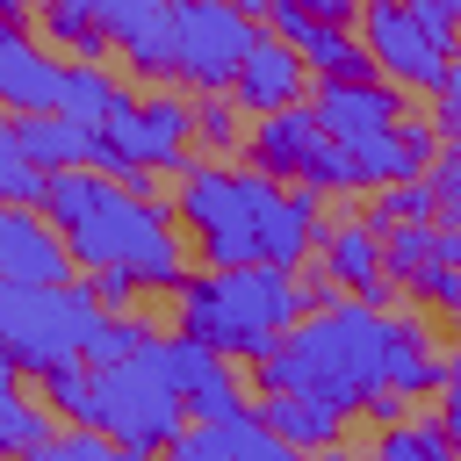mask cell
I'll use <instances>...</instances> for the list:
<instances>
[{
    "mask_svg": "<svg viewBox=\"0 0 461 461\" xmlns=\"http://www.w3.org/2000/svg\"><path fill=\"white\" fill-rule=\"evenodd\" d=\"M43 216L65 230L79 274L130 267L144 288L180 295V281H187V252H180V238H173V223H180L173 202H144V194H130L122 180H108V173H94V166H72V173L50 180Z\"/></svg>",
    "mask_w": 461,
    "mask_h": 461,
    "instance_id": "1",
    "label": "cell"
},
{
    "mask_svg": "<svg viewBox=\"0 0 461 461\" xmlns=\"http://www.w3.org/2000/svg\"><path fill=\"white\" fill-rule=\"evenodd\" d=\"M259 396L274 389H310L339 411H360L375 389H389V310L346 295L331 310H310L295 331H281L252 360Z\"/></svg>",
    "mask_w": 461,
    "mask_h": 461,
    "instance_id": "2",
    "label": "cell"
},
{
    "mask_svg": "<svg viewBox=\"0 0 461 461\" xmlns=\"http://www.w3.org/2000/svg\"><path fill=\"white\" fill-rule=\"evenodd\" d=\"M180 331H194L202 346L230 353V360H259L281 331H295L310 317V288L295 267H209L194 281H180L173 295Z\"/></svg>",
    "mask_w": 461,
    "mask_h": 461,
    "instance_id": "3",
    "label": "cell"
},
{
    "mask_svg": "<svg viewBox=\"0 0 461 461\" xmlns=\"http://www.w3.org/2000/svg\"><path fill=\"white\" fill-rule=\"evenodd\" d=\"M281 194H288V180H274L259 166L238 173L230 158H194L173 187V216H180V230H194V252L209 267H259Z\"/></svg>",
    "mask_w": 461,
    "mask_h": 461,
    "instance_id": "4",
    "label": "cell"
},
{
    "mask_svg": "<svg viewBox=\"0 0 461 461\" xmlns=\"http://www.w3.org/2000/svg\"><path fill=\"white\" fill-rule=\"evenodd\" d=\"M101 317H108V303L94 295V281H65V288L0 281V360H7V375H43V367H65V360H86Z\"/></svg>",
    "mask_w": 461,
    "mask_h": 461,
    "instance_id": "5",
    "label": "cell"
},
{
    "mask_svg": "<svg viewBox=\"0 0 461 461\" xmlns=\"http://www.w3.org/2000/svg\"><path fill=\"white\" fill-rule=\"evenodd\" d=\"M86 425L122 439V447H144V454H166L180 432H187V396L180 382L166 375L158 360V339L130 360H108L94 367V403H86Z\"/></svg>",
    "mask_w": 461,
    "mask_h": 461,
    "instance_id": "6",
    "label": "cell"
},
{
    "mask_svg": "<svg viewBox=\"0 0 461 461\" xmlns=\"http://www.w3.org/2000/svg\"><path fill=\"white\" fill-rule=\"evenodd\" d=\"M267 22L230 0H173V79L187 94H230Z\"/></svg>",
    "mask_w": 461,
    "mask_h": 461,
    "instance_id": "7",
    "label": "cell"
},
{
    "mask_svg": "<svg viewBox=\"0 0 461 461\" xmlns=\"http://www.w3.org/2000/svg\"><path fill=\"white\" fill-rule=\"evenodd\" d=\"M360 36H367L382 79H396L403 94H439L447 72H454V58H461V50H447V43L418 22L411 0H367V7H360Z\"/></svg>",
    "mask_w": 461,
    "mask_h": 461,
    "instance_id": "8",
    "label": "cell"
},
{
    "mask_svg": "<svg viewBox=\"0 0 461 461\" xmlns=\"http://www.w3.org/2000/svg\"><path fill=\"white\" fill-rule=\"evenodd\" d=\"M158 461H310V454L288 447V439L259 418V403H252V411H238V418H194Z\"/></svg>",
    "mask_w": 461,
    "mask_h": 461,
    "instance_id": "9",
    "label": "cell"
},
{
    "mask_svg": "<svg viewBox=\"0 0 461 461\" xmlns=\"http://www.w3.org/2000/svg\"><path fill=\"white\" fill-rule=\"evenodd\" d=\"M79 274L72 245L58 238V223L43 209H0V281H29V288H65Z\"/></svg>",
    "mask_w": 461,
    "mask_h": 461,
    "instance_id": "10",
    "label": "cell"
},
{
    "mask_svg": "<svg viewBox=\"0 0 461 461\" xmlns=\"http://www.w3.org/2000/svg\"><path fill=\"white\" fill-rule=\"evenodd\" d=\"M317 267H324L346 295H360V303H375V310H389V295H396L389 259H382V223H367V216H339V223H324V238H317Z\"/></svg>",
    "mask_w": 461,
    "mask_h": 461,
    "instance_id": "11",
    "label": "cell"
},
{
    "mask_svg": "<svg viewBox=\"0 0 461 461\" xmlns=\"http://www.w3.org/2000/svg\"><path fill=\"white\" fill-rule=\"evenodd\" d=\"M238 108L245 115H281V108H295L303 94H317V72H310V58L288 43V36H274V29H259V43H252V58L238 65Z\"/></svg>",
    "mask_w": 461,
    "mask_h": 461,
    "instance_id": "12",
    "label": "cell"
},
{
    "mask_svg": "<svg viewBox=\"0 0 461 461\" xmlns=\"http://www.w3.org/2000/svg\"><path fill=\"white\" fill-rule=\"evenodd\" d=\"M310 108L324 115V130H331L339 144H360V137H389V130L411 115L396 79H317Z\"/></svg>",
    "mask_w": 461,
    "mask_h": 461,
    "instance_id": "13",
    "label": "cell"
},
{
    "mask_svg": "<svg viewBox=\"0 0 461 461\" xmlns=\"http://www.w3.org/2000/svg\"><path fill=\"white\" fill-rule=\"evenodd\" d=\"M324 144H331L324 115H317L310 101H295V108H281V115H259V122H252V144H245V158H252L259 173H274V180L303 187V180L317 173Z\"/></svg>",
    "mask_w": 461,
    "mask_h": 461,
    "instance_id": "14",
    "label": "cell"
},
{
    "mask_svg": "<svg viewBox=\"0 0 461 461\" xmlns=\"http://www.w3.org/2000/svg\"><path fill=\"white\" fill-rule=\"evenodd\" d=\"M58 94H65V65L43 50L36 29L7 22L0 29V101H7V115H50Z\"/></svg>",
    "mask_w": 461,
    "mask_h": 461,
    "instance_id": "15",
    "label": "cell"
},
{
    "mask_svg": "<svg viewBox=\"0 0 461 461\" xmlns=\"http://www.w3.org/2000/svg\"><path fill=\"white\" fill-rule=\"evenodd\" d=\"M439 382H447V353H439L432 324L418 310H389V389H403L418 403V396H439Z\"/></svg>",
    "mask_w": 461,
    "mask_h": 461,
    "instance_id": "16",
    "label": "cell"
},
{
    "mask_svg": "<svg viewBox=\"0 0 461 461\" xmlns=\"http://www.w3.org/2000/svg\"><path fill=\"white\" fill-rule=\"evenodd\" d=\"M0 137H14L29 158H43L50 173H72V166H94V122L50 108V115H7Z\"/></svg>",
    "mask_w": 461,
    "mask_h": 461,
    "instance_id": "17",
    "label": "cell"
},
{
    "mask_svg": "<svg viewBox=\"0 0 461 461\" xmlns=\"http://www.w3.org/2000/svg\"><path fill=\"white\" fill-rule=\"evenodd\" d=\"M259 418H267L288 447L324 454V447H339V432H346L353 411H339V403H324V396H310V389H274V396H259Z\"/></svg>",
    "mask_w": 461,
    "mask_h": 461,
    "instance_id": "18",
    "label": "cell"
},
{
    "mask_svg": "<svg viewBox=\"0 0 461 461\" xmlns=\"http://www.w3.org/2000/svg\"><path fill=\"white\" fill-rule=\"evenodd\" d=\"M137 101H144V94H130L108 65H94V58H72V65H65V94H58V108H65V115H79V122L108 130V122H130V115H137Z\"/></svg>",
    "mask_w": 461,
    "mask_h": 461,
    "instance_id": "19",
    "label": "cell"
},
{
    "mask_svg": "<svg viewBox=\"0 0 461 461\" xmlns=\"http://www.w3.org/2000/svg\"><path fill=\"white\" fill-rule=\"evenodd\" d=\"M22 382H29V375H7V389H0V454H14V461L58 439L50 403H43V396H29Z\"/></svg>",
    "mask_w": 461,
    "mask_h": 461,
    "instance_id": "20",
    "label": "cell"
},
{
    "mask_svg": "<svg viewBox=\"0 0 461 461\" xmlns=\"http://www.w3.org/2000/svg\"><path fill=\"white\" fill-rule=\"evenodd\" d=\"M36 22H43V36H50L58 50H72V58H94V65H101V58L115 50L108 22L94 14V0H43V14H36Z\"/></svg>",
    "mask_w": 461,
    "mask_h": 461,
    "instance_id": "21",
    "label": "cell"
},
{
    "mask_svg": "<svg viewBox=\"0 0 461 461\" xmlns=\"http://www.w3.org/2000/svg\"><path fill=\"white\" fill-rule=\"evenodd\" d=\"M382 259H389V281L411 295L432 267H447L439 259V223H389L382 230Z\"/></svg>",
    "mask_w": 461,
    "mask_h": 461,
    "instance_id": "22",
    "label": "cell"
},
{
    "mask_svg": "<svg viewBox=\"0 0 461 461\" xmlns=\"http://www.w3.org/2000/svg\"><path fill=\"white\" fill-rule=\"evenodd\" d=\"M194 144H202V158H238L252 144L238 94H194Z\"/></svg>",
    "mask_w": 461,
    "mask_h": 461,
    "instance_id": "23",
    "label": "cell"
},
{
    "mask_svg": "<svg viewBox=\"0 0 461 461\" xmlns=\"http://www.w3.org/2000/svg\"><path fill=\"white\" fill-rule=\"evenodd\" d=\"M367 223H439V187H432V173H411V180H389V187H375L367 194Z\"/></svg>",
    "mask_w": 461,
    "mask_h": 461,
    "instance_id": "24",
    "label": "cell"
},
{
    "mask_svg": "<svg viewBox=\"0 0 461 461\" xmlns=\"http://www.w3.org/2000/svg\"><path fill=\"white\" fill-rule=\"evenodd\" d=\"M50 166L43 158H29L14 137H0V209H43L50 202Z\"/></svg>",
    "mask_w": 461,
    "mask_h": 461,
    "instance_id": "25",
    "label": "cell"
},
{
    "mask_svg": "<svg viewBox=\"0 0 461 461\" xmlns=\"http://www.w3.org/2000/svg\"><path fill=\"white\" fill-rule=\"evenodd\" d=\"M115 50L130 58V72H137V79H151V86H180V79H173V7H166L158 22H144L137 36H122Z\"/></svg>",
    "mask_w": 461,
    "mask_h": 461,
    "instance_id": "26",
    "label": "cell"
},
{
    "mask_svg": "<svg viewBox=\"0 0 461 461\" xmlns=\"http://www.w3.org/2000/svg\"><path fill=\"white\" fill-rule=\"evenodd\" d=\"M158 331L137 317V310H108L101 317V331H94V346H86V367H108V360H130V353H144Z\"/></svg>",
    "mask_w": 461,
    "mask_h": 461,
    "instance_id": "27",
    "label": "cell"
},
{
    "mask_svg": "<svg viewBox=\"0 0 461 461\" xmlns=\"http://www.w3.org/2000/svg\"><path fill=\"white\" fill-rule=\"evenodd\" d=\"M36 396H43V403H58L72 425H86V403H94V367H86V360L43 367V375H36Z\"/></svg>",
    "mask_w": 461,
    "mask_h": 461,
    "instance_id": "28",
    "label": "cell"
},
{
    "mask_svg": "<svg viewBox=\"0 0 461 461\" xmlns=\"http://www.w3.org/2000/svg\"><path fill=\"white\" fill-rule=\"evenodd\" d=\"M439 151H447V137H439L432 115H403V122H396V158H403V173H432Z\"/></svg>",
    "mask_w": 461,
    "mask_h": 461,
    "instance_id": "29",
    "label": "cell"
},
{
    "mask_svg": "<svg viewBox=\"0 0 461 461\" xmlns=\"http://www.w3.org/2000/svg\"><path fill=\"white\" fill-rule=\"evenodd\" d=\"M367 461H439V454H432L425 425H418V418H403V425H382V432H375Z\"/></svg>",
    "mask_w": 461,
    "mask_h": 461,
    "instance_id": "30",
    "label": "cell"
},
{
    "mask_svg": "<svg viewBox=\"0 0 461 461\" xmlns=\"http://www.w3.org/2000/svg\"><path fill=\"white\" fill-rule=\"evenodd\" d=\"M166 7H173V0H94V14L108 22V36H115V43H122V36H137L144 22H158Z\"/></svg>",
    "mask_w": 461,
    "mask_h": 461,
    "instance_id": "31",
    "label": "cell"
},
{
    "mask_svg": "<svg viewBox=\"0 0 461 461\" xmlns=\"http://www.w3.org/2000/svg\"><path fill=\"white\" fill-rule=\"evenodd\" d=\"M65 439H72V454H79V461H158V454L122 447V439H108V432H94V425H65Z\"/></svg>",
    "mask_w": 461,
    "mask_h": 461,
    "instance_id": "32",
    "label": "cell"
},
{
    "mask_svg": "<svg viewBox=\"0 0 461 461\" xmlns=\"http://www.w3.org/2000/svg\"><path fill=\"white\" fill-rule=\"evenodd\" d=\"M432 187H439V223H461V144L432 158Z\"/></svg>",
    "mask_w": 461,
    "mask_h": 461,
    "instance_id": "33",
    "label": "cell"
},
{
    "mask_svg": "<svg viewBox=\"0 0 461 461\" xmlns=\"http://www.w3.org/2000/svg\"><path fill=\"white\" fill-rule=\"evenodd\" d=\"M411 295H418V303H432V310H447V317H454V310H461V267H432V274H425V281H418V288H411Z\"/></svg>",
    "mask_w": 461,
    "mask_h": 461,
    "instance_id": "34",
    "label": "cell"
},
{
    "mask_svg": "<svg viewBox=\"0 0 461 461\" xmlns=\"http://www.w3.org/2000/svg\"><path fill=\"white\" fill-rule=\"evenodd\" d=\"M86 281H94V295H101L108 310H130V303L144 295V281H137L130 267H108V274H86Z\"/></svg>",
    "mask_w": 461,
    "mask_h": 461,
    "instance_id": "35",
    "label": "cell"
},
{
    "mask_svg": "<svg viewBox=\"0 0 461 461\" xmlns=\"http://www.w3.org/2000/svg\"><path fill=\"white\" fill-rule=\"evenodd\" d=\"M439 418H447V432H454V447H461V353H447V382H439Z\"/></svg>",
    "mask_w": 461,
    "mask_h": 461,
    "instance_id": "36",
    "label": "cell"
},
{
    "mask_svg": "<svg viewBox=\"0 0 461 461\" xmlns=\"http://www.w3.org/2000/svg\"><path fill=\"white\" fill-rule=\"evenodd\" d=\"M303 14H317V22H339V29H360V7L367 0H295Z\"/></svg>",
    "mask_w": 461,
    "mask_h": 461,
    "instance_id": "37",
    "label": "cell"
},
{
    "mask_svg": "<svg viewBox=\"0 0 461 461\" xmlns=\"http://www.w3.org/2000/svg\"><path fill=\"white\" fill-rule=\"evenodd\" d=\"M403 403H411V396H403V389H375V396H367V403H360V411H367V418H375V425H403Z\"/></svg>",
    "mask_w": 461,
    "mask_h": 461,
    "instance_id": "38",
    "label": "cell"
},
{
    "mask_svg": "<svg viewBox=\"0 0 461 461\" xmlns=\"http://www.w3.org/2000/svg\"><path fill=\"white\" fill-rule=\"evenodd\" d=\"M0 14H7L14 29H29V14H43V0H0Z\"/></svg>",
    "mask_w": 461,
    "mask_h": 461,
    "instance_id": "39",
    "label": "cell"
},
{
    "mask_svg": "<svg viewBox=\"0 0 461 461\" xmlns=\"http://www.w3.org/2000/svg\"><path fill=\"white\" fill-rule=\"evenodd\" d=\"M439 259L461 267V223H439Z\"/></svg>",
    "mask_w": 461,
    "mask_h": 461,
    "instance_id": "40",
    "label": "cell"
},
{
    "mask_svg": "<svg viewBox=\"0 0 461 461\" xmlns=\"http://www.w3.org/2000/svg\"><path fill=\"white\" fill-rule=\"evenodd\" d=\"M230 7H245L252 22H267V7H274V0H230Z\"/></svg>",
    "mask_w": 461,
    "mask_h": 461,
    "instance_id": "41",
    "label": "cell"
},
{
    "mask_svg": "<svg viewBox=\"0 0 461 461\" xmlns=\"http://www.w3.org/2000/svg\"><path fill=\"white\" fill-rule=\"evenodd\" d=\"M310 461H353V454H346V447H324V454H310Z\"/></svg>",
    "mask_w": 461,
    "mask_h": 461,
    "instance_id": "42",
    "label": "cell"
},
{
    "mask_svg": "<svg viewBox=\"0 0 461 461\" xmlns=\"http://www.w3.org/2000/svg\"><path fill=\"white\" fill-rule=\"evenodd\" d=\"M454 331H461V310H454Z\"/></svg>",
    "mask_w": 461,
    "mask_h": 461,
    "instance_id": "43",
    "label": "cell"
}]
</instances>
